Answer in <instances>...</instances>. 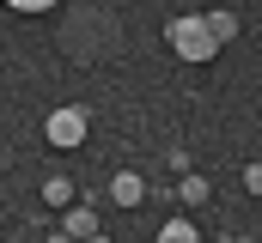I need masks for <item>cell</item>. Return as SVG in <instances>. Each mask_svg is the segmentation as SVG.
Returning a JSON list of instances; mask_svg holds the SVG:
<instances>
[{
    "label": "cell",
    "instance_id": "cell-1",
    "mask_svg": "<svg viewBox=\"0 0 262 243\" xmlns=\"http://www.w3.org/2000/svg\"><path fill=\"white\" fill-rule=\"evenodd\" d=\"M232 12H207V18H171V49L183 61H207L226 37H232Z\"/></svg>",
    "mask_w": 262,
    "mask_h": 243
},
{
    "label": "cell",
    "instance_id": "cell-2",
    "mask_svg": "<svg viewBox=\"0 0 262 243\" xmlns=\"http://www.w3.org/2000/svg\"><path fill=\"white\" fill-rule=\"evenodd\" d=\"M49 140L55 146H79L85 140V110H55L49 116Z\"/></svg>",
    "mask_w": 262,
    "mask_h": 243
},
{
    "label": "cell",
    "instance_id": "cell-3",
    "mask_svg": "<svg viewBox=\"0 0 262 243\" xmlns=\"http://www.w3.org/2000/svg\"><path fill=\"white\" fill-rule=\"evenodd\" d=\"M159 243H195V225H189V219H171V225L159 231Z\"/></svg>",
    "mask_w": 262,
    "mask_h": 243
},
{
    "label": "cell",
    "instance_id": "cell-4",
    "mask_svg": "<svg viewBox=\"0 0 262 243\" xmlns=\"http://www.w3.org/2000/svg\"><path fill=\"white\" fill-rule=\"evenodd\" d=\"M116 201L134 207V201H140V177H116Z\"/></svg>",
    "mask_w": 262,
    "mask_h": 243
},
{
    "label": "cell",
    "instance_id": "cell-5",
    "mask_svg": "<svg viewBox=\"0 0 262 243\" xmlns=\"http://www.w3.org/2000/svg\"><path fill=\"white\" fill-rule=\"evenodd\" d=\"M67 231H73V237H92V213L73 207V213H67Z\"/></svg>",
    "mask_w": 262,
    "mask_h": 243
},
{
    "label": "cell",
    "instance_id": "cell-6",
    "mask_svg": "<svg viewBox=\"0 0 262 243\" xmlns=\"http://www.w3.org/2000/svg\"><path fill=\"white\" fill-rule=\"evenodd\" d=\"M6 6H18V12H43V6H55V0H6Z\"/></svg>",
    "mask_w": 262,
    "mask_h": 243
},
{
    "label": "cell",
    "instance_id": "cell-7",
    "mask_svg": "<svg viewBox=\"0 0 262 243\" xmlns=\"http://www.w3.org/2000/svg\"><path fill=\"white\" fill-rule=\"evenodd\" d=\"M85 243H104V237H85Z\"/></svg>",
    "mask_w": 262,
    "mask_h": 243
},
{
    "label": "cell",
    "instance_id": "cell-8",
    "mask_svg": "<svg viewBox=\"0 0 262 243\" xmlns=\"http://www.w3.org/2000/svg\"><path fill=\"white\" fill-rule=\"evenodd\" d=\"M55 243H67V237H55Z\"/></svg>",
    "mask_w": 262,
    "mask_h": 243
}]
</instances>
